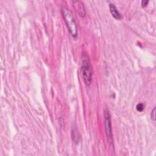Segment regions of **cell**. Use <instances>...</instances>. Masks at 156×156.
I'll return each instance as SVG.
<instances>
[{"mask_svg": "<svg viewBox=\"0 0 156 156\" xmlns=\"http://www.w3.org/2000/svg\"><path fill=\"white\" fill-rule=\"evenodd\" d=\"M61 12L70 34L73 37H76L77 34V27L72 13L68 9L65 7L62 8Z\"/></svg>", "mask_w": 156, "mask_h": 156, "instance_id": "1", "label": "cell"}, {"mask_svg": "<svg viewBox=\"0 0 156 156\" xmlns=\"http://www.w3.org/2000/svg\"><path fill=\"white\" fill-rule=\"evenodd\" d=\"M81 72L85 83L87 85H90L92 81V71L89 59L87 55H83L82 58Z\"/></svg>", "mask_w": 156, "mask_h": 156, "instance_id": "2", "label": "cell"}, {"mask_svg": "<svg viewBox=\"0 0 156 156\" xmlns=\"http://www.w3.org/2000/svg\"><path fill=\"white\" fill-rule=\"evenodd\" d=\"M104 117H105V130L106 136L108 140L111 141L112 138V124H111L110 116L107 110H105L104 112Z\"/></svg>", "mask_w": 156, "mask_h": 156, "instance_id": "3", "label": "cell"}, {"mask_svg": "<svg viewBox=\"0 0 156 156\" xmlns=\"http://www.w3.org/2000/svg\"><path fill=\"white\" fill-rule=\"evenodd\" d=\"M73 4L76 10L79 14V15L81 16H85L86 13L83 4L80 1H73Z\"/></svg>", "mask_w": 156, "mask_h": 156, "instance_id": "4", "label": "cell"}, {"mask_svg": "<svg viewBox=\"0 0 156 156\" xmlns=\"http://www.w3.org/2000/svg\"><path fill=\"white\" fill-rule=\"evenodd\" d=\"M109 9H110V12L112 15L113 16V18H115L116 20H119L121 18V14L119 13L117 8L115 7V5L113 4H110Z\"/></svg>", "mask_w": 156, "mask_h": 156, "instance_id": "5", "label": "cell"}, {"mask_svg": "<svg viewBox=\"0 0 156 156\" xmlns=\"http://www.w3.org/2000/svg\"><path fill=\"white\" fill-rule=\"evenodd\" d=\"M136 108L138 112H141L143 111V108H144V105L142 103H139L137 104V105L136 106Z\"/></svg>", "mask_w": 156, "mask_h": 156, "instance_id": "6", "label": "cell"}, {"mask_svg": "<svg viewBox=\"0 0 156 156\" xmlns=\"http://www.w3.org/2000/svg\"><path fill=\"white\" fill-rule=\"evenodd\" d=\"M151 118L153 121H155V107H154L151 113Z\"/></svg>", "mask_w": 156, "mask_h": 156, "instance_id": "7", "label": "cell"}, {"mask_svg": "<svg viewBox=\"0 0 156 156\" xmlns=\"http://www.w3.org/2000/svg\"><path fill=\"white\" fill-rule=\"evenodd\" d=\"M148 2H149V1H148L143 0V1H141V5H142L143 7H146V6L147 5Z\"/></svg>", "mask_w": 156, "mask_h": 156, "instance_id": "8", "label": "cell"}]
</instances>
